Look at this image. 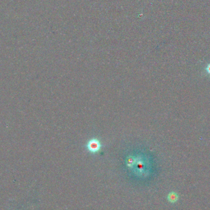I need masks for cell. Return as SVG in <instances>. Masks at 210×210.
<instances>
[{"instance_id":"3957f363","label":"cell","mask_w":210,"mask_h":210,"mask_svg":"<svg viewBox=\"0 0 210 210\" xmlns=\"http://www.w3.org/2000/svg\"><path fill=\"white\" fill-rule=\"evenodd\" d=\"M206 71L207 72V73L208 74L210 75V63L207 65V66L206 68Z\"/></svg>"},{"instance_id":"7a4b0ae2","label":"cell","mask_w":210,"mask_h":210,"mask_svg":"<svg viewBox=\"0 0 210 210\" xmlns=\"http://www.w3.org/2000/svg\"><path fill=\"white\" fill-rule=\"evenodd\" d=\"M179 199H180L179 195L178 194V193H176V192H174V191L170 192L167 196V199H168V202H170L171 204L176 203L178 201Z\"/></svg>"},{"instance_id":"6da1fadb","label":"cell","mask_w":210,"mask_h":210,"mask_svg":"<svg viewBox=\"0 0 210 210\" xmlns=\"http://www.w3.org/2000/svg\"><path fill=\"white\" fill-rule=\"evenodd\" d=\"M101 146L100 141L96 138L91 139L87 144V149L92 153H98L101 149Z\"/></svg>"}]
</instances>
